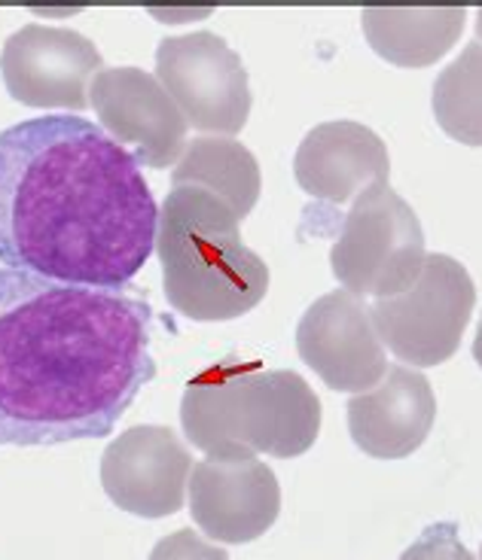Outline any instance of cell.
<instances>
[{"instance_id":"cell-1","label":"cell","mask_w":482,"mask_h":560,"mask_svg":"<svg viewBox=\"0 0 482 560\" xmlns=\"http://www.w3.org/2000/svg\"><path fill=\"white\" fill-rule=\"evenodd\" d=\"M138 293L0 268V445L114 433L157 378L153 308Z\"/></svg>"},{"instance_id":"cell-2","label":"cell","mask_w":482,"mask_h":560,"mask_svg":"<svg viewBox=\"0 0 482 560\" xmlns=\"http://www.w3.org/2000/svg\"><path fill=\"white\" fill-rule=\"evenodd\" d=\"M159 208L141 165L83 116L0 131V266L126 290L157 250Z\"/></svg>"},{"instance_id":"cell-3","label":"cell","mask_w":482,"mask_h":560,"mask_svg":"<svg viewBox=\"0 0 482 560\" xmlns=\"http://www.w3.org/2000/svg\"><path fill=\"white\" fill-rule=\"evenodd\" d=\"M181 427L208 457H299L321 433V399L290 369L227 357L186 384Z\"/></svg>"},{"instance_id":"cell-4","label":"cell","mask_w":482,"mask_h":560,"mask_svg":"<svg viewBox=\"0 0 482 560\" xmlns=\"http://www.w3.org/2000/svg\"><path fill=\"white\" fill-rule=\"evenodd\" d=\"M239 217L211 192L171 186L159 208L157 256L165 299L190 320H236L263 302L269 266L239 232Z\"/></svg>"},{"instance_id":"cell-5","label":"cell","mask_w":482,"mask_h":560,"mask_svg":"<svg viewBox=\"0 0 482 560\" xmlns=\"http://www.w3.org/2000/svg\"><path fill=\"white\" fill-rule=\"evenodd\" d=\"M425 256V232L415 210L391 183H372L345 213L330 250V268L357 299H388L418 278Z\"/></svg>"},{"instance_id":"cell-6","label":"cell","mask_w":482,"mask_h":560,"mask_svg":"<svg viewBox=\"0 0 482 560\" xmlns=\"http://www.w3.org/2000/svg\"><path fill=\"white\" fill-rule=\"evenodd\" d=\"M477 305L468 268L446 253L425 256L418 278L398 295L369 305L376 332L400 363L440 365L452 357Z\"/></svg>"},{"instance_id":"cell-7","label":"cell","mask_w":482,"mask_h":560,"mask_svg":"<svg viewBox=\"0 0 482 560\" xmlns=\"http://www.w3.org/2000/svg\"><path fill=\"white\" fill-rule=\"evenodd\" d=\"M157 80L184 113L186 126L214 138H232L248 126V70L239 52L211 31H193L159 43Z\"/></svg>"},{"instance_id":"cell-8","label":"cell","mask_w":482,"mask_h":560,"mask_svg":"<svg viewBox=\"0 0 482 560\" xmlns=\"http://www.w3.org/2000/svg\"><path fill=\"white\" fill-rule=\"evenodd\" d=\"M101 65L99 46L89 37L53 25L19 28L0 52V73L10 98L37 110H85L89 85Z\"/></svg>"},{"instance_id":"cell-9","label":"cell","mask_w":482,"mask_h":560,"mask_svg":"<svg viewBox=\"0 0 482 560\" xmlns=\"http://www.w3.org/2000/svg\"><path fill=\"white\" fill-rule=\"evenodd\" d=\"M89 107L138 165L169 168L186 150L184 113L147 70L101 68L89 85Z\"/></svg>"},{"instance_id":"cell-10","label":"cell","mask_w":482,"mask_h":560,"mask_svg":"<svg viewBox=\"0 0 482 560\" xmlns=\"http://www.w3.org/2000/svg\"><path fill=\"white\" fill-rule=\"evenodd\" d=\"M297 350L302 363L336 393H364L388 372L385 345L369 305L355 293L321 295L297 326Z\"/></svg>"},{"instance_id":"cell-11","label":"cell","mask_w":482,"mask_h":560,"mask_svg":"<svg viewBox=\"0 0 482 560\" xmlns=\"http://www.w3.org/2000/svg\"><path fill=\"white\" fill-rule=\"evenodd\" d=\"M193 457L169 427H131L101 457V488L128 515L169 518L184 509Z\"/></svg>"},{"instance_id":"cell-12","label":"cell","mask_w":482,"mask_h":560,"mask_svg":"<svg viewBox=\"0 0 482 560\" xmlns=\"http://www.w3.org/2000/svg\"><path fill=\"white\" fill-rule=\"evenodd\" d=\"M190 515L211 542L244 546L282 512V488L256 457H205L190 472Z\"/></svg>"},{"instance_id":"cell-13","label":"cell","mask_w":482,"mask_h":560,"mask_svg":"<svg viewBox=\"0 0 482 560\" xmlns=\"http://www.w3.org/2000/svg\"><path fill=\"white\" fill-rule=\"evenodd\" d=\"M437 420L431 381L410 365H388L385 378L348 402V433L376 460H403L425 445Z\"/></svg>"},{"instance_id":"cell-14","label":"cell","mask_w":482,"mask_h":560,"mask_svg":"<svg viewBox=\"0 0 482 560\" xmlns=\"http://www.w3.org/2000/svg\"><path fill=\"white\" fill-rule=\"evenodd\" d=\"M391 159L385 140L364 122L336 119L314 126L294 159V177L312 198L345 205L372 183H388Z\"/></svg>"},{"instance_id":"cell-15","label":"cell","mask_w":482,"mask_h":560,"mask_svg":"<svg viewBox=\"0 0 482 560\" xmlns=\"http://www.w3.org/2000/svg\"><path fill=\"white\" fill-rule=\"evenodd\" d=\"M464 7H372L360 13L369 49L398 68H427L452 49L464 31Z\"/></svg>"},{"instance_id":"cell-16","label":"cell","mask_w":482,"mask_h":560,"mask_svg":"<svg viewBox=\"0 0 482 560\" xmlns=\"http://www.w3.org/2000/svg\"><path fill=\"white\" fill-rule=\"evenodd\" d=\"M171 186H196L220 198L239 220L254 210L260 198V165L248 147L232 138H193L186 143Z\"/></svg>"},{"instance_id":"cell-17","label":"cell","mask_w":482,"mask_h":560,"mask_svg":"<svg viewBox=\"0 0 482 560\" xmlns=\"http://www.w3.org/2000/svg\"><path fill=\"white\" fill-rule=\"evenodd\" d=\"M434 116L440 128L464 147H482V43L461 49L434 83Z\"/></svg>"},{"instance_id":"cell-18","label":"cell","mask_w":482,"mask_h":560,"mask_svg":"<svg viewBox=\"0 0 482 560\" xmlns=\"http://www.w3.org/2000/svg\"><path fill=\"white\" fill-rule=\"evenodd\" d=\"M400 560H477L470 555V548L461 542L458 536V524L443 521V524H431L425 533L412 542Z\"/></svg>"},{"instance_id":"cell-19","label":"cell","mask_w":482,"mask_h":560,"mask_svg":"<svg viewBox=\"0 0 482 560\" xmlns=\"http://www.w3.org/2000/svg\"><path fill=\"white\" fill-rule=\"evenodd\" d=\"M150 560H229V555L217 542H208L196 530H174L165 539H159L150 551Z\"/></svg>"},{"instance_id":"cell-20","label":"cell","mask_w":482,"mask_h":560,"mask_svg":"<svg viewBox=\"0 0 482 560\" xmlns=\"http://www.w3.org/2000/svg\"><path fill=\"white\" fill-rule=\"evenodd\" d=\"M473 360H477L482 369V317H480V329H477V338H473Z\"/></svg>"},{"instance_id":"cell-21","label":"cell","mask_w":482,"mask_h":560,"mask_svg":"<svg viewBox=\"0 0 482 560\" xmlns=\"http://www.w3.org/2000/svg\"><path fill=\"white\" fill-rule=\"evenodd\" d=\"M477 37H480V43H482V10L477 13Z\"/></svg>"}]
</instances>
